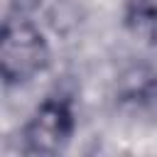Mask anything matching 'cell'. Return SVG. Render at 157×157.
Masks as SVG:
<instances>
[{
	"label": "cell",
	"mask_w": 157,
	"mask_h": 157,
	"mask_svg": "<svg viewBox=\"0 0 157 157\" xmlns=\"http://www.w3.org/2000/svg\"><path fill=\"white\" fill-rule=\"evenodd\" d=\"M49 52L44 37L27 22L5 25L0 39V66L5 81H27L47 66Z\"/></svg>",
	"instance_id": "6da1fadb"
},
{
	"label": "cell",
	"mask_w": 157,
	"mask_h": 157,
	"mask_svg": "<svg viewBox=\"0 0 157 157\" xmlns=\"http://www.w3.org/2000/svg\"><path fill=\"white\" fill-rule=\"evenodd\" d=\"M71 135V110L61 101H47L27 123L25 142L32 152L52 155L64 147Z\"/></svg>",
	"instance_id": "7a4b0ae2"
}]
</instances>
